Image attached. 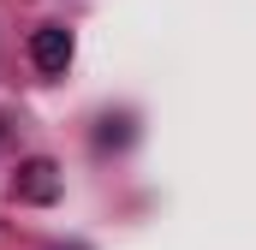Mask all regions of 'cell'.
Segmentation results:
<instances>
[{"label": "cell", "instance_id": "1", "mask_svg": "<svg viewBox=\"0 0 256 250\" xmlns=\"http://www.w3.org/2000/svg\"><path fill=\"white\" fill-rule=\"evenodd\" d=\"M12 196H18V202H54V196H60V167H54L48 155L24 161L18 179H12Z\"/></svg>", "mask_w": 256, "mask_h": 250}, {"label": "cell", "instance_id": "2", "mask_svg": "<svg viewBox=\"0 0 256 250\" xmlns=\"http://www.w3.org/2000/svg\"><path fill=\"white\" fill-rule=\"evenodd\" d=\"M30 60H36V72L60 78L66 66H72V30H66V24H42V30L30 36Z\"/></svg>", "mask_w": 256, "mask_h": 250}]
</instances>
